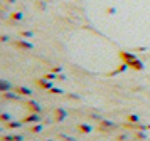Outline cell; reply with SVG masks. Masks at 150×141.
I'll return each mask as SVG.
<instances>
[{"instance_id":"obj_7","label":"cell","mask_w":150,"mask_h":141,"mask_svg":"<svg viewBox=\"0 0 150 141\" xmlns=\"http://www.w3.org/2000/svg\"><path fill=\"white\" fill-rule=\"evenodd\" d=\"M37 82H39V84H41L42 87H51V86H52L51 82H46V81H37Z\"/></svg>"},{"instance_id":"obj_1","label":"cell","mask_w":150,"mask_h":141,"mask_svg":"<svg viewBox=\"0 0 150 141\" xmlns=\"http://www.w3.org/2000/svg\"><path fill=\"white\" fill-rule=\"evenodd\" d=\"M27 107L30 109V111H34V113H37V111H41V107H39V104H35V102H27Z\"/></svg>"},{"instance_id":"obj_2","label":"cell","mask_w":150,"mask_h":141,"mask_svg":"<svg viewBox=\"0 0 150 141\" xmlns=\"http://www.w3.org/2000/svg\"><path fill=\"white\" fill-rule=\"evenodd\" d=\"M24 121H25V123H34V121H39V116H35V114L34 116H27Z\"/></svg>"},{"instance_id":"obj_4","label":"cell","mask_w":150,"mask_h":141,"mask_svg":"<svg viewBox=\"0 0 150 141\" xmlns=\"http://www.w3.org/2000/svg\"><path fill=\"white\" fill-rule=\"evenodd\" d=\"M17 93L25 94V96H27V94H30V89H25V87H19V89H17Z\"/></svg>"},{"instance_id":"obj_3","label":"cell","mask_w":150,"mask_h":141,"mask_svg":"<svg viewBox=\"0 0 150 141\" xmlns=\"http://www.w3.org/2000/svg\"><path fill=\"white\" fill-rule=\"evenodd\" d=\"M8 87H10V84H8V82H4V81H0V91H7Z\"/></svg>"},{"instance_id":"obj_8","label":"cell","mask_w":150,"mask_h":141,"mask_svg":"<svg viewBox=\"0 0 150 141\" xmlns=\"http://www.w3.org/2000/svg\"><path fill=\"white\" fill-rule=\"evenodd\" d=\"M7 126L8 128H19L21 126V123H7Z\"/></svg>"},{"instance_id":"obj_5","label":"cell","mask_w":150,"mask_h":141,"mask_svg":"<svg viewBox=\"0 0 150 141\" xmlns=\"http://www.w3.org/2000/svg\"><path fill=\"white\" fill-rule=\"evenodd\" d=\"M64 116H66V113H64L62 109H57V121H61Z\"/></svg>"},{"instance_id":"obj_9","label":"cell","mask_w":150,"mask_h":141,"mask_svg":"<svg viewBox=\"0 0 150 141\" xmlns=\"http://www.w3.org/2000/svg\"><path fill=\"white\" fill-rule=\"evenodd\" d=\"M5 98H8V99H17L15 94H5Z\"/></svg>"},{"instance_id":"obj_10","label":"cell","mask_w":150,"mask_h":141,"mask_svg":"<svg viewBox=\"0 0 150 141\" xmlns=\"http://www.w3.org/2000/svg\"><path fill=\"white\" fill-rule=\"evenodd\" d=\"M128 121H133V123H137V121H138V118H137V116H130Z\"/></svg>"},{"instance_id":"obj_6","label":"cell","mask_w":150,"mask_h":141,"mask_svg":"<svg viewBox=\"0 0 150 141\" xmlns=\"http://www.w3.org/2000/svg\"><path fill=\"white\" fill-rule=\"evenodd\" d=\"M79 129H81L83 133H89V131H91V128L86 126V124H81V126H79Z\"/></svg>"}]
</instances>
